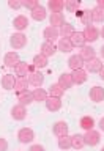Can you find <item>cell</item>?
Wrapping results in <instances>:
<instances>
[{"label":"cell","mask_w":104,"mask_h":151,"mask_svg":"<svg viewBox=\"0 0 104 151\" xmlns=\"http://www.w3.org/2000/svg\"><path fill=\"white\" fill-rule=\"evenodd\" d=\"M9 44H11L13 49H24L27 44V36L24 35V33H14V35H11V38H9Z\"/></svg>","instance_id":"cell-1"},{"label":"cell","mask_w":104,"mask_h":151,"mask_svg":"<svg viewBox=\"0 0 104 151\" xmlns=\"http://www.w3.org/2000/svg\"><path fill=\"white\" fill-rule=\"evenodd\" d=\"M82 33H84L85 42H95L99 38V30L96 27H93V25H87Z\"/></svg>","instance_id":"cell-2"},{"label":"cell","mask_w":104,"mask_h":151,"mask_svg":"<svg viewBox=\"0 0 104 151\" xmlns=\"http://www.w3.org/2000/svg\"><path fill=\"white\" fill-rule=\"evenodd\" d=\"M17 139L21 143H30V142L35 139V132H33L30 127H22V129L17 132Z\"/></svg>","instance_id":"cell-3"},{"label":"cell","mask_w":104,"mask_h":151,"mask_svg":"<svg viewBox=\"0 0 104 151\" xmlns=\"http://www.w3.org/2000/svg\"><path fill=\"white\" fill-rule=\"evenodd\" d=\"M84 140H85V145H88V146H96V145L99 143V132H96L95 129L85 131Z\"/></svg>","instance_id":"cell-4"},{"label":"cell","mask_w":104,"mask_h":151,"mask_svg":"<svg viewBox=\"0 0 104 151\" xmlns=\"http://www.w3.org/2000/svg\"><path fill=\"white\" fill-rule=\"evenodd\" d=\"M90 99L93 102H103L104 101V88L99 85H95L93 88H90Z\"/></svg>","instance_id":"cell-5"},{"label":"cell","mask_w":104,"mask_h":151,"mask_svg":"<svg viewBox=\"0 0 104 151\" xmlns=\"http://www.w3.org/2000/svg\"><path fill=\"white\" fill-rule=\"evenodd\" d=\"M43 36L46 38V41L47 42H52L54 44V41H57V38L60 36V32H58V28H54V27H46L44 28V32H43Z\"/></svg>","instance_id":"cell-6"},{"label":"cell","mask_w":104,"mask_h":151,"mask_svg":"<svg viewBox=\"0 0 104 151\" xmlns=\"http://www.w3.org/2000/svg\"><path fill=\"white\" fill-rule=\"evenodd\" d=\"M11 116L14 118L16 121H22V120H25V116H27V109L21 106V104H17V106H14L11 109Z\"/></svg>","instance_id":"cell-7"},{"label":"cell","mask_w":104,"mask_h":151,"mask_svg":"<svg viewBox=\"0 0 104 151\" xmlns=\"http://www.w3.org/2000/svg\"><path fill=\"white\" fill-rule=\"evenodd\" d=\"M46 109L49 112H57L61 109V99L60 98H54V96H49L46 99Z\"/></svg>","instance_id":"cell-8"},{"label":"cell","mask_w":104,"mask_h":151,"mask_svg":"<svg viewBox=\"0 0 104 151\" xmlns=\"http://www.w3.org/2000/svg\"><path fill=\"white\" fill-rule=\"evenodd\" d=\"M60 85L63 90H68V88H71L74 85V82H73V76H71L69 73H63V74H60V77H58V82H57Z\"/></svg>","instance_id":"cell-9"},{"label":"cell","mask_w":104,"mask_h":151,"mask_svg":"<svg viewBox=\"0 0 104 151\" xmlns=\"http://www.w3.org/2000/svg\"><path fill=\"white\" fill-rule=\"evenodd\" d=\"M19 55H17V52H8V54H5V58H3V63L5 66H8V68H14L17 63H19Z\"/></svg>","instance_id":"cell-10"},{"label":"cell","mask_w":104,"mask_h":151,"mask_svg":"<svg viewBox=\"0 0 104 151\" xmlns=\"http://www.w3.org/2000/svg\"><path fill=\"white\" fill-rule=\"evenodd\" d=\"M52 132L57 135V137H65L68 135V124L65 121H57L54 126H52Z\"/></svg>","instance_id":"cell-11"},{"label":"cell","mask_w":104,"mask_h":151,"mask_svg":"<svg viewBox=\"0 0 104 151\" xmlns=\"http://www.w3.org/2000/svg\"><path fill=\"white\" fill-rule=\"evenodd\" d=\"M85 68H87L88 73H99V69L103 68V61L95 57V58L85 61Z\"/></svg>","instance_id":"cell-12"},{"label":"cell","mask_w":104,"mask_h":151,"mask_svg":"<svg viewBox=\"0 0 104 151\" xmlns=\"http://www.w3.org/2000/svg\"><path fill=\"white\" fill-rule=\"evenodd\" d=\"M30 73V65H27L25 61H19V63L14 66V74L17 77H25Z\"/></svg>","instance_id":"cell-13"},{"label":"cell","mask_w":104,"mask_h":151,"mask_svg":"<svg viewBox=\"0 0 104 151\" xmlns=\"http://www.w3.org/2000/svg\"><path fill=\"white\" fill-rule=\"evenodd\" d=\"M84 65H85V61L80 58L79 55H71L69 58H68V66H69V69H73V71L82 69Z\"/></svg>","instance_id":"cell-14"},{"label":"cell","mask_w":104,"mask_h":151,"mask_svg":"<svg viewBox=\"0 0 104 151\" xmlns=\"http://www.w3.org/2000/svg\"><path fill=\"white\" fill-rule=\"evenodd\" d=\"M28 83L33 85V87H36V88H40L41 85L44 83V74H41V73L28 74Z\"/></svg>","instance_id":"cell-15"},{"label":"cell","mask_w":104,"mask_h":151,"mask_svg":"<svg viewBox=\"0 0 104 151\" xmlns=\"http://www.w3.org/2000/svg\"><path fill=\"white\" fill-rule=\"evenodd\" d=\"M71 76H73V82L76 85H82L87 82V71H84V69H77V71H73L71 73Z\"/></svg>","instance_id":"cell-16"},{"label":"cell","mask_w":104,"mask_h":151,"mask_svg":"<svg viewBox=\"0 0 104 151\" xmlns=\"http://www.w3.org/2000/svg\"><path fill=\"white\" fill-rule=\"evenodd\" d=\"M16 77L14 74H5L2 77V88L3 90H14V85H16Z\"/></svg>","instance_id":"cell-17"},{"label":"cell","mask_w":104,"mask_h":151,"mask_svg":"<svg viewBox=\"0 0 104 151\" xmlns=\"http://www.w3.org/2000/svg\"><path fill=\"white\" fill-rule=\"evenodd\" d=\"M71 44L73 47H84L85 46V38H84V33L82 32H74L69 38Z\"/></svg>","instance_id":"cell-18"},{"label":"cell","mask_w":104,"mask_h":151,"mask_svg":"<svg viewBox=\"0 0 104 151\" xmlns=\"http://www.w3.org/2000/svg\"><path fill=\"white\" fill-rule=\"evenodd\" d=\"M17 101L21 106H28V104H32L33 102V94L32 91H28V90H25V91H21V93H17Z\"/></svg>","instance_id":"cell-19"},{"label":"cell","mask_w":104,"mask_h":151,"mask_svg":"<svg viewBox=\"0 0 104 151\" xmlns=\"http://www.w3.org/2000/svg\"><path fill=\"white\" fill-rule=\"evenodd\" d=\"M79 57H80L84 61L92 60V58H95V49H93L92 46H84V47H80Z\"/></svg>","instance_id":"cell-20"},{"label":"cell","mask_w":104,"mask_h":151,"mask_svg":"<svg viewBox=\"0 0 104 151\" xmlns=\"http://www.w3.org/2000/svg\"><path fill=\"white\" fill-rule=\"evenodd\" d=\"M57 52V47L52 44V42H47V41H44L41 44V50H40V54L41 55H44V57H52Z\"/></svg>","instance_id":"cell-21"},{"label":"cell","mask_w":104,"mask_h":151,"mask_svg":"<svg viewBox=\"0 0 104 151\" xmlns=\"http://www.w3.org/2000/svg\"><path fill=\"white\" fill-rule=\"evenodd\" d=\"M49 22H51V27H54V28L61 27L65 24L63 14H61V13H52L51 17H49Z\"/></svg>","instance_id":"cell-22"},{"label":"cell","mask_w":104,"mask_h":151,"mask_svg":"<svg viewBox=\"0 0 104 151\" xmlns=\"http://www.w3.org/2000/svg\"><path fill=\"white\" fill-rule=\"evenodd\" d=\"M32 94H33V101H36V102H46V99L49 98L47 96V91L44 88H35L32 91Z\"/></svg>","instance_id":"cell-23"},{"label":"cell","mask_w":104,"mask_h":151,"mask_svg":"<svg viewBox=\"0 0 104 151\" xmlns=\"http://www.w3.org/2000/svg\"><path fill=\"white\" fill-rule=\"evenodd\" d=\"M13 25H14V28H16V30L22 32V30H25V28L28 27V19H27L25 16H17V17H14Z\"/></svg>","instance_id":"cell-24"},{"label":"cell","mask_w":104,"mask_h":151,"mask_svg":"<svg viewBox=\"0 0 104 151\" xmlns=\"http://www.w3.org/2000/svg\"><path fill=\"white\" fill-rule=\"evenodd\" d=\"M58 32H60V36H61V38H65V40H69L71 35H73L76 30L73 28V25H71L69 22H65L63 25L60 27V30H58Z\"/></svg>","instance_id":"cell-25"},{"label":"cell","mask_w":104,"mask_h":151,"mask_svg":"<svg viewBox=\"0 0 104 151\" xmlns=\"http://www.w3.org/2000/svg\"><path fill=\"white\" fill-rule=\"evenodd\" d=\"M47 8L52 13H61L65 8V2H61V0H49L47 2Z\"/></svg>","instance_id":"cell-26"},{"label":"cell","mask_w":104,"mask_h":151,"mask_svg":"<svg viewBox=\"0 0 104 151\" xmlns=\"http://www.w3.org/2000/svg\"><path fill=\"white\" fill-rule=\"evenodd\" d=\"M32 17L35 21H44L46 19V8L43 5H38L35 9H32Z\"/></svg>","instance_id":"cell-27"},{"label":"cell","mask_w":104,"mask_h":151,"mask_svg":"<svg viewBox=\"0 0 104 151\" xmlns=\"http://www.w3.org/2000/svg\"><path fill=\"white\" fill-rule=\"evenodd\" d=\"M57 49L60 52H63V54H68V52L73 50V44H71L69 40H65V38H61V40L57 42Z\"/></svg>","instance_id":"cell-28"},{"label":"cell","mask_w":104,"mask_h":151,"mask_svg":"<svg viewBox=\"0 0 104 151\" xmlns=\"http://www.w3.org/2000/svg\"><path fill=\"white\" fill-rule=\"evenodd\" d=\"M90 16H92L93 22H103L104 21V9L99 6H95L92 11H90Z\"/></svg>","instance_id":"cell-29"},{"label":"cell","mask_w":104,"mask_h":151,"mask_svg":"<svg viewBox=\"0 0 104 151\" xmlns=\"http://www.w3.org/2000/svg\"><path fill=\"white\" fill-rule=\"evenodd\" d=\"M79 124H80V127H82L84 131H92L93 127H95V120H93L92 116L87 115V116H82V118H80V123H79Z\"/></svg>","instance_id":"cell-30"},{"label":"cell","mask_w":104,"mask_h":151,"mask_svg":"<svg viewBox=\"0 0 104 151\" xmlns=\"http://www.w3.org/2000/svg\"><path fill=\"white\" fill-rule=\"evenodd\" d=\"M71 145H73L74 150H82L85 146V140H84V135L80 134H76L71 137Z\"/></svg>","instance_id":"cell-31"},{"label":"cell","mask_w":104,"mask_h":151,"mask_svg":"<svg viewBox=\"0 0 104 151\" xmlns=\"http://www.w3.org/2000/svg\"><path fill=\"white\" fill-rule=\"evenodd\" d=\"M28 79H25V77H19L17 80H16V85H14V90H16L17 93H21V91H25V90L28 88Z\"/></svg>","instance_id":"cell-32"},{"label":"cell","mask_w":104,"mask_h":151,"mask_svg":"<svg viewBox=\"0 0 104 151\" xmlns=\"http://www.w3.org/2000/svg\"><path fill=\"white\" fill-rule=\"evenodd\" d=\"M65 93V90L60 87L58 83H52L49 87V96H54V98H61V94Z\"/></svg>","instance_id":"cell-33"},{"label":"cell","mask_w":104,"mask_h":151,"mask_svg":"<svg viewBox=\"0 0 104 151\" xmlns=\"http://www.w3.org/2000/svg\"><path fill=\"white\" fill-rule=\"evenodd\" d=\"M58 148H60V150H69V148H73V145H71V137H69V135L58 137Z\"/></svg>","instance_id":"cell-34"},{"label":"cell","mask_w":104,"mask_h":151,"mask_svg":"<svg viewBox=\"0 0 104 151\" xmlns=\"http://www.w3.org/2000/svg\"><path fill=\"white\" fill-rule=\"evenodd\" d=\"M33 65L36 66V68H44V66H47V57L38 54L33 57Z\"/></svg>","instance_id":"cell-35"},{"label":"cell","mask_w":104,"mask_h":151,"mask_svg":"<svg viewBox=\"0 0 104 151\" xmlns=\"http://www.w3.org/2000/svg\"><path fill=\"white\" fill-rule=\"evenodd\" d=\"M65 8L68 9L69 13H76L79 8V2H76V0H66L65 2Z\"/></svg>","instance_id":"cell-36"},{"label":"cell","mask_w":104,"mask_h":151,"mask_svg":"<svg viewBox=\"0 0 104 151\" xmlns=\"http://www.w3.org/2000/svg\"><path fill=\"white\" fill-rule=\"evenodd\" d=\"M38 5H40V3H38L36 0H24V2H22V6L28 8V9H35Z\"/></svg>","instance_id":"cell-37"},{"label":"cell","mask_w":104,"mask_h":151,"mask_svg":"<svg viewBox=\"0 0 104 151\" xmlns=\"http://www.w3.org/2000/svg\"><path fill=\"white\" fill-rule=\"evenodd\" d=\"M8 6L13 9H19V8H22V2H19V0H8Z\"/></svg>","instance_id":"cell-38"},{"label":"cell","mask_w":104,"mask_h":151,"mask_svg":"<svg viewBox=\"0 0 104 151\" xmlns=\"http://www.w3.org/2000/svg\"><path fill=\"white\" fill-rule=\"evenodd\" d=\"M8 150V142L0 137V151H6Z\"/></svg>","instance_id":"cell-39"},{"label":"cell","mask_w":104,"mask_h":151,"mask_svg":"<svg viewBox=\"0 0 104 151\" xmlns=\"http://www.w3.org/2000/svg\"><path fill=\"white\" fill-rule=\"evenodd\" d=\"M28 151H44V148H43L41 145H32Z\"/></svg>","instance_id":"cell-40"},{"label":"cell","mask_w":104,"mask_h":151,"mask_svg":"<svg viewBox=\"0 0 104 151\" xmlns=\"http://www.w3.org/2000/svg\"><path fill=\"white\" fill-rule=\"evenodd\" d=\"M98 74H99V77H101V79L104 80V65H103V68L99 69V73H98Z\"/></svg>","instance_id":"cell-41"},{"label":"cell","mask_w":104,"mask_h":151,"mask_svg":"<svg viewBox=\"0 0 104 151\" xmlns=\"http://www.w3.org/2000/svg\"><path fill=\"white\" fill-rule=\"evenodd\" d=\"M99 127H101V131L104 132V116L101 118V121H99Z\"/></svg>","instance_id":"cell-42"},{"label":"cell","mask_w":104,"mask_h":151,"mask_svg":"<svg viewBox=\"0 0 104 151\" xmlns=\"http://www.w3.org/2000/svg\"><path fill=\"white\" fill-rule=\"evenodd\" d=\"M96 6H99V8L104 9V0H98V5H96Z\"/></svg>","instance_id":"cell-43"},{"label":"cell","mask_w":104,"mask_h":151,"mask_svg":"<svg viewBox=\"0 0 104 151\" xmlns=\"http://www.w3.org/2000/svg\"><path fill=\"white\" fill-rule=\"evenodd\" d=\"M101 57H103V58H104V46L101 47Z\"/></svg>","instance_id":"cell-44"},{"label":"cell","mask_w":104,"mask_h":151,"mask_svg":"<svg viewBox=\"0 0 104 151\" xmlns=\"http://www.w3.org/2000/svg\"><path fill=\"white\" fill-rule=\"evenodd\" d=\"M99 35H103V38H104V27H103V30L99 32Z\"/></svg>","instance_id":"cell-45"},{"label":"cell","mask_w":104,"mask_h":151,"mask_svg":"<svg viewBox=\"0 0 104 151\" xmlns=\"http://www.w3.org/2000/svg\"><path fill=\"white\" fill-rule=\"evenodd\" d=\"M101 151H104V148H103V150H101Z\"/></svg>","instance_id":"cell-46"}]
</instances>
